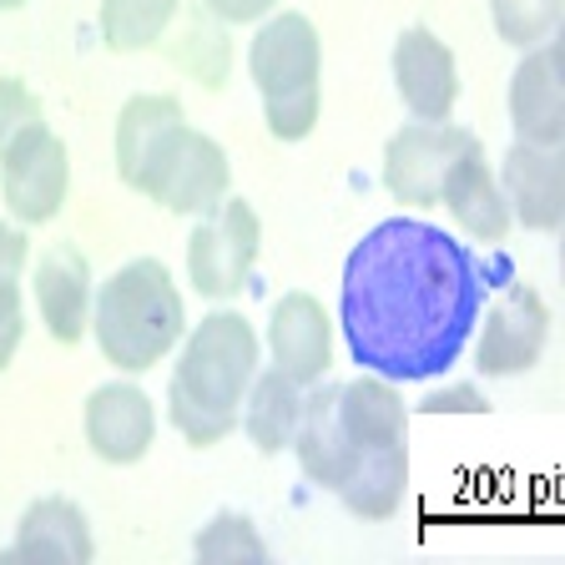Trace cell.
Wrapping results in <instances>:
<instances>
[{
	"label": "cell",
	"instance_id": "f1b7e54d",
	"mask_svg": "<svg viewBox=\"0 0 565 565\" xmlns=\"http://www.w3.org/2000/svg\"><path fill=\"white\" fill-rule=\"evenodd\" d=\"M273 6H278V0H202V11L217 15V21H233V25H243V21H263V15H268Z\"/></svg>",
	"mask_w": 565,
	"mask_h": 565
},
{
	"label": "cell",
	"instance_id": "7a4b0ae2",
	"mask_svg": "<svg viewBox=\"0 0 565 565\" xmlns=\"http://www.w3.org/2000/svg\"><path fill=\"white\" fill-rule=\"evenodd\" d=\"M258 374V333L243 313L217 308L188 333L167 388V419L188 445L212 449L243 424V399Z\"/></svg>",
	"mask_w": 565,
	"mask_h": 565
},
{
	"label": "cell",
	"instance_id": "52a82bcc",
	"mask_svg": "<svg viewBox=\"0 0 565 565\" xmlns=\"http://www.w3.org/2000/svg\"><path fill=\"white\" fill-rule=\"evenodd\" d=\"M545 339H551V308H545V298L535 288L515 282L484 313V333H480V349H475L480 374L490 379L525 374V369L541 364Z\"/></svg>",
	"mask_w": 565,
	"mask_h": 565
},
{
	"label": "cell",
	"instance_id": "30bf717a",
	"mask_svg": "<svg viewBox=\"0 0 565 565\" xmlns=\"http://www.w3.org/2000/svg\"><path fill=\"white\" fill-rule=\"evenodd\" d=\"M394 86H399V102L419 121H449V111L459 102L455 51L429 25L399 31V41H394Z\"/></svg>",
	"mask_w": 565,
	"mask_h": 565
},
{
	"label": "cell",
	"instance_id": "603a6c76",
	"mask_svg": "<svg viewBox=\"0 0 565 565\" xmlns=\"http://www.w3.org/2000/svg\"><path fill=\"white\" fill-rule=\"evenodd\" d=\"M192 555L198 561H268V545L263 535L253 530V520L237 515V510H223L212 515V525H202V535L192 541Z\"/></svg>",
	"mask_w": 565,
	"mask_h": 565
},
{
	"label": "cell",
	"instance_id": "5bb4252c",
	"mask_svg": "<svg viewBox=\"0 0 565 565\" xmlns=\"http://www.w3.org/2000/svg\"><path fill=\"white\" fill-rule=\"evenodd\" d=\"M500 192L510 202V217L530 233H555L565 217V162L561 147H525L515 141L500 167Z\"/></svg>",
	"mask_w": 565,
	"mask_h": 565
},
{
	"label": "cell",
	"instance_id": "cb8c5ba5",
	"mask_svg": "<svg viewBox=\"0 0 565 565\" xmlns=\"http://www.w3.org/2000/svg\"><path fill=\"white\" fill-rule=\"evenodd\" d=\"M561 6L565 0H490V15H494V31L505 46H541L545 35L555 31L561 21Z\"/></svg>",
	"mask_w": 565,
	"mask_h": 565
},
{
	"label": "cell",
	"instance_id": "3957f363",
	"mask_svg": "<svg viewBox=\"0 0 565 565\" xmlns=\"http://www.w3.org/2000/svg\"><path fill=\"white\" fill-rule=\"evenodd\" d=\"M92 329L106 364H117L121 374H141V369L162 364L177 339L188 333V308L162 263L131 258L102 282Z\"/></svg>",
	"mask_w": 565,
	"mask_h": 565
},
{
	"label": "cell",
	"instance_id": "44dd1931",
	"mask_svg": "<svg viewBox=\"0 0 565 565\" xmlns=\"http://www.w3.org/2000/svg\"><path fill=\"white\" fill-rule=\"evenodd\" d=\"M298 404H303V388L288 374H278V369L253 374V388H247V399H243V429L258 445V455H282V449L294 445Z\"/></svg>",
	"mask_w": 565,
	"mask_h": 565
},
{
	"label": "cell",
	"instance_id": "9c48e42d",
	"mask_svg": "<svg viewBox=\"0 0 565 565\" xmlns=\"http://www.w3.org/2000/svg\"><path fill=\"white\" fill-rule=\"evenodd\" d=\"M188 137V117L177 96H131L117 117V172L131 192H152L177 141Z\"/></svg>",
	"mask_w": 565,
	"mask_h": 565
},
{
	"label": "cell",
	"instance_id": "6da1fadb",
	"mask_svg": "<svg viewBox=\"0 0 565 565\" xmlns=\"http://www.w3.org/2000/svg\"><path fill=\"white\" fill-rule=\"evenodd\" d=\"M484 303L475 253L445 227L388 217L343 263L339 323L353 364L388 384L435 379L455 364Z\"/></svg>",
	"mask_w": 565,
	"mask_h": 565
},
{
	"label": "cell",
	"instance_id": "7402d4cb",
	"mask_svg": "<svg viewBox=\"0 0 565 565\" xmlns=\"http://www.w3.org/2000/svg\"><path fill=\"white\" fill-rule=\"evenodd\" d=\"M177 0H102V41L111 51H147L167 35Z\"/></svg>",
	"mask_w": 565,
	"mask_h": 565
},
{
	"label": "cell",
	"instance_id": "4dcf8cb0",
	"mask_svg": "<svg viewBox=\"0 0 565 565\" xmlns=\"http://www.w3.org/2000/svg\"><path fill=\"white\" fill-rule=\"evenodd\" d=\"M0 6H6V11H15V6H25V0H0Z\"/></svg>",
	"mask_w": 565,
	"mask_h": 565
},
{
	"label": "cell",
	"instance_id": "8fae6325",
	"mask_svg": "<svg viewBox=\"0 0 565 565\" xmlns=\"http://www.w3.org/2000/svg\"><path fill=\"white\" fill-rule=\"evenodd\" d=\"M510 121L525 147H561L565 141V82L561 51L551 41L530 46L510 76Z\"/></svg>",
	"mask_w": 565,
	"mask_h": 565
},
{
	"label": "cell",
	"instance_id": "9a60e30c",
	"mask_svg": "<svg viewBox=\"0 0 565 565\" xmlns=\"http://www.w3.org/2000/svg\"><path fill=\"white\" fill-rule=\"evenodd\" d=\"M157 435V409L147 399V388L137 384H102L86 399V445L106 459V465H137Z\"/></svg>",
	"mask_w": 565,
	"mask_h": 565
},
{
	"label": "cell",
	"instance_id": "e0dca14e",
	"mask_svg": "<svg viewBox=\"0 0 565 565\" xmlns=\"http://www.w3.org/2000/svg\"><path fill=\"white\" fill-rule=\"evenodd\" d=\"M35 308L56 343H82L92 329V263L82 247L56 243L35 268Z\"/></svg>",
	"mask_w": 565,
	"mask_h": 565
},
{
	"label": "cell",
	"instance_id": "8992f818",
	"mask_svg": "<svg viewBox=\"0 0 565 565\" xmlns=\"http://www.w3.org/2000/svg\"><path fill=\"white\" fill-rule=\"evenodd\" d=\"M480 137L470 127H449V121H414V127L394 131L384 147V188L394 202L409 207H439L445 177L465 152H475Z\"/></svg>",
	"mask_w": 565,
	"mask_h": 565
},
{
	"label": "cell",
	"instance_id": "1f68e13d",
	"mask_svg": "<svg viewBox=\"0 0 565 565\" xmlns=\"http://www.w3.org/2000/svg\"><path fill=\"white\" fill-rule=\"evenodd\" d=\"M0 11H6V6H0Z\"/></svg>",
	"mask_w": 565,
	"mask_h": 565
},
{
	"label": "cell",
	"instance_id": "4316f807",
	"mask_svg": "<svg viewBox=\"0 0 565 565\" xmlns=\"http://www.w3.org/2000/svg\"><path fill=\"white\" fill-rule=\"evenodd\" d=\"M25 333V308H21V288L15 282H0V369L15 359Z\"/></svg>",
	"mask_w": 565,
	"mask_h": 565
},
{
	"label": "cell",
	"instance_id": "ac0fdd59",
	"mask_svg": "<svg viewBox=\"0 0 565 565\" xmlns=\"http://www.w3.org/2000/svg\"><path fill=\"white\" fill-rule=\"evenodd\" d=\"M303 465V475L323 490H339L343 475L353 465V445H349V429H343V409H339V384H323L313 394H303L298 404V429H294V445H288Z\"/></svg>",
	"mask_w": 565,
	"mask_h": 565
},
{
	"label": "cell",
	"instance_id": "83f0119b",
	"mask_svg": "<svg viewBox=\"0 0 565 565\" xmlns=\"http://www.w3.org/2000/svg\"><path fill=\"white\" fill-rule=\"evenodd\" d=\"M480 409H490V404H484V394L475 384L439 388V394H429V399L419 404V414H480Z\"/></svg>",
	"mask_w": 565,
	"mask_h": 565
},
{
	"label": "cell",
	"instance_id": "484cf974",
	"mask_svg": "<svg viewBox=\"0 0 565 565\" xmlns=\"http://www.w3.org/2000/svg\"><path fill=\"white\" fill-rule=\"evenodd\" d=\"M46 127V111H41V96L21 82V76H0V157L11 152L21 137Z\"/></svg>",
	"mask_w": 565,
	"mask_h": 565
},
{
	"label": "cell",
	"instance_id": "ba28073f",
	"mask_svg": "<svg viewBox=\"0 0 565 565\" xmlns=\"http://www.w3.org/2000/svg\"><path fill=\"white\" fill-rule=\"evenodd\" d=\"M71 188V157L56 131H31L0 157V192L21 223H51Z\"/></svg>",
	"mask_w": 565,
	"mask_h": 565
},
{
	"label": "cell",
	"instance_id": "ffe728a7",
	"mask_svg": "<svg viewBox=\"0 0 565 565\" xmlns=\"http://www.w3.org/2000/svg\"><path fill=\"white\" fill-rule=\"evenodd\" d=\"M439 202H445L449 217H455L470 237H480V243H500V237L510 233V223H515V217H510L505 192H500L494 172L484 167V147H475V152L459 157L455 172L445 177Z\"/></svg>",
	"mask_w": 565,
	"mask_h": 565
},
{
	"label": "cell",
	"instance_id": "7c38bea8",
	"mask_svg": "<svg viewBox=\"0 0 565 565\" xmlns=\"http://www.w3.org/2000/svg\"><path fill=\"white\" fill-rule=\"evenodd\" d=\"M233 188V167H227V152L212 137L188 127V137L177 141L172 162L162 167L157 188L147 192L152 202H162L167 212H182V217H207L217 202Z\"/></svg>",
	"mask_w": 565,
	"mask_h": 565
},
{
	"label": "cell",
	"instance_id": "f546056e",
	"mask_svg": "<svg viewBox=\"0 0 565 565\" xmlns=\"http://www.w3.org/2000/svg\"><path fill=\"white\" fill-rule=\"evenodd\" d=\"M25 268V233L0 223V282H15Z\"/></svg>",
	"mask_w": 565,
	"mask_h": 565
},
{
	"label": "cell",
	"instance_id": "277c9868",
	"mask_svg": "<svg viewBox=\"0 0 565 565\" xmlns=\"http://www.w3.org/2000/svg\"><path fill=\"white\" fill-rule=\"evenodd\" d=\"M247 71L258 82L263 117L278 141H303L318 127V76H323V51H318V31L308 15L282 11L253 35L247 46Z\"/></svg>",
	"mask_w": 565,
	"mask_h": 565
},
{
	"label": "cell",
	"instance_id": "d4e9b609",
	"mask_svg": "<svg viewBox=\"0 0 565 565\" xmlns=\"http://www.w3.org/2000/svg\"><path fill=\"white\" fill-rule=\"evenodd\" d=\"M177 61L207 86H223L227 76V35L207 21V15H192L188 21V35H182V46H177Z\"/></svg>",
	"mask_w": 565,
	"mask_h": 565
},
{
	"label": "cell",
	"instance_id": "4fadbf2b",
	"mask_svg": "<svg viewBox=\"0 0 565 565\" xmlns=\"http://www.w3.org/2000/svg\"><path fill=\"white\" fill-rule=\"evenodd\" d=\"M268 349L273 369L288 374L298 388L318 384L333 359V323L313 294H282L268 323Z\"/></svg>",
	"mask_w": 565,
	"mask_h": 565
},
{
	"label": "cell",
	"instance_id": "2e32d148",
	"mask_svg": "<svg viewBox=\"0 0 565 565\" xmlns=\"http://www.w3.org/2000/svg\"><path fill=\"white\" fill-rule=\"evenodd\" d=\"M404 484H409V449H404V435H388L353 445V465L333 494L343 500L349 515L388 520L404 505Z\"/></svg>",
	"mask_w": 565,
	"mask_h": 565
},
{
	"label": "cell",
	"instance_id": "d6986e66",
	"mask_svg": "<svg viewBox=\"0 0 565 565\" xmlns=\"http://www.w3.org/2000/svg\"><path fill=\"white\" fill-rule=\"evenodd\" d=\"M92 555H96V541H92L86 515L71 505V500H61V494H46V500H35L21 515V530H15L6 561L11 565H25V561L31 565H41V561L86 565Z\"/></svg>",
	"mask_w": 565,
	"mask_h": 565
},
{
	"label": "cell",
	"instance_id": "5b68a950",
	"mask_svg": "<svg viewBox=\"0 0 565 565\" xmlns=\"http://www.w3.org/2000/svg\"><path fill=\"white\" fill-rule=\"evenodd\" d=\"M258 247H263V223H258V212H253V202L223 198L188 237L192 288L207 298L243 294V282L253 278V263H258Z\"/></svg>",
	"mask_w": 565,
	"mask_h": 565
}]
</instances>
